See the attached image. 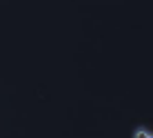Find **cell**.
Masks as SVG:
<instances>
[{
	"mask_svg": "<svg viewBox=\"0 0 153 138\" xmlns=\"http://www.w3.org/2000/svg\"><path fill=\"white\" fill-rule=\"evenodd\" d=\"M133 138H153V131H151V129H146V127H135Z\"/></svg>",
	"mask_w": 153,
	"mask_h": 138,
	"instance_id": "obj_1",
	"label": "cell"
}]
</instances>
